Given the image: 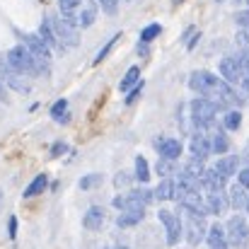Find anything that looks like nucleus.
Instances as JSON below:
<instances>
[{
    "instance_id": "f257e3e1",
    "label": "nucleus",
    "mask_w": 249,
    "mask_h": 249,
    "mask_svg": "<svg viewBox=\"0 0 249 249\" xmlns=\"http://www.w3.org/2000/svg\"><path fill=\"white\" fill-rule=\"evenodd\" d=\"M58 7L63 19H68L75 29H85L97 19V7L89 0H58Z\"/></svg>"
},
{
    "instance_id": "f03ea898",
    "label": "nucleus",
    "mask_w": 249,
    "mask_h": 249,
    "mask_svg": "<svg viewBox=\"0 0 249 249\" xmlns=\"http://www.w3.org/2000/svg\"><path fill=\"white\" fill-rule=\"evenodd\" d=\"M44 22L49 24V29H51L53 39H56V46L73 49V46H78V44H80L78 29H75L68 19H63V17H46Z\"/></svg>"
},
{
    "instance_id": "7ed1b4c3",
    "label": "nucleus",
    "mask_w": 249,
    "mask_h": 249,
    "mask_svg": "<svg viewBox=\"0 0 249 249\" xmlns=\"http://www.w3.org/2000/svg\"><path fill=\"white\" fill-rule=\"evenodd\" d=\"M22 46L29 51V56H32V61L36 66V75H46L49 66H51V49L39 39V34H27Z\"/></svg>"
},
{
    "instance_id": "20e7f679",
    "label": "nucleus",
    "mask_w": 249,
    "mask_h": 249,
    "mask_svg": "<svg viewBox=\"0 0 249 249\" xmlns=\"http://www.w3.org/2000/svg\"><path fill=\"white\" fill-rule=\"evenodd\" d=\"M189 111H191V121L203 131V128H211L215 124V116L220 111V107L213 102V99H206V97H198L189 104Z\"/></svg>"
},
{
    "instance_id": "39448f33",
    "label": "nucleus",
    "mask_w": 249,
    "mask_h": 249,
    "mask_svg": "<svg viewBox=\"0 0 249 249\" xmlns=\"http://www.w3.org/2000/svg\"><path fill=\"white\" fill-rule=\"evenodd\" d=\"M223 85H225L223 78H215L208 71H194L191 78H189V87L194 92H198L201 97H206V99H215L220 94V87Z\"/></svg>"
},
{
    "instance_id": "423d86ee",
    "label": "nucleus",
    "mask_w": 249,
    "mask_h": 249,
    "mask_svg": "<svg viewBox=\"0 0 249 249\" xmlns=\"http://www.w3.org/2000/svg\"><path fill=\"white\" fill-rule=\"evenodd\" d=\"M155 198V191H148V189H133V191H126L121 196H116L111 203L114 208L119 211H145V206H150Z\"/></svg>"
},
{
    "instance_id": "0eeeda50",
    "label": "nucleus",
    "mask_w": 249,
    "mask_h": 249,
    "mask_svg": "<svg viewBox=\"0 0 249 249\" xmlns=\"http://www.w3.org/2000/svg\"><path fill=\"white\" fill-rule=\"evenodd\" d=\"M225 235H228V245H232L235 249L249 247V223L242 215H232V218L228 220Z\"/></svg>"
},
{
    "instance_id": "6e6552de",
    "label": "nucleus",
    "mask_w": 249,
    "mask_h": 249,
    "mask_svg": "<svg viewBox=\"0 0 249 249\" xmlns=\"http://www.w3.org/2000/svg\"><path fill=\"white\" fill-rule=\"evenodd\" d=\"M7 66L19 75H36V66L24 46H12L7 51Z\"/></svg>"
},
{
    "instance_id": "1a4fd4ad",
    "label": "nucleus",
    "mask_w": 249,
    "mask_h": 249,
    "mask_svg": "<svg viewBox=\"0 0 249 249\" xmlns=\"http://www.w3.org/2000/svg\"><path fill=\"white\" fill-rule=\"evenodd\" d=\"M206 232H208L206 218L186 211V225H184V237H186V242H189L191 247H196V245H201V242L206 240Z\"/></svg>"
},
{
    "instance_id": "9d476101",
    "label": "nucleus",
    "mask_w": 249,
    "mask_h": 249,
    "mask_svg": "<svg viewBox=\"0 0 249 249\" xmlns=\"http://www.w3.org/2000/svg\"><path fill=\"white\" fill-rule=\"evenodd\" d=\"M160 220H162V225H165V230H167V245L174 247V245L181 240V232H184L181 218H179L177 213H172V211L162 208V211H160Z\"/></svg>"
},
{
    "instance_id": "9b49d317",
    "label": "nucleus",
    "mask_w": 249,
    "mask_h": 249,
    "mask_svg": "<svg viewBox=\"0 0 249 249\" xmlns=\"http://www.w3.org/2000/svg\"><path fill=\"white\" fill-rule=\"evenodd\" d=\"M225 184L228 179L223 174H218V169H206L201 177H198V186L206 191V194H213V191H225Z\"/></svg>"
},
{
    "instance_id": "f8f14e48",
    "label": "nucleus",
    "mask_w": 249,
    "mask_h": 249,
    "mask_svg": "<svg viewBox=\"0 0 249 249\" xmlns=\"http://www.w3.org/2000/svg\"><path fill=\"white\" fill-rule=\"evenodd\" d=\"M189 150H191V158L206 160V158L211 155V136H206L203 131H196V133L189 138Z\"/></svg>"
},
{
    "instance_id": "ddd939ff",
    "label": "nucleus",
    "mask_w": 249,
    "mask_h": 249,
    "mask_svg": "<svg viewBox=\"0 0 249 249\" xmlns=\"http://www.w3.org/2000/svg\"><path fill=\"white\" fill-rule=\"evenodd\" d=\"M0 83L5 85V87H12V89H17V92H29V83L19 75V73H15L7 63H0Z\"/></svg>"
},
{
    "instance_id": "4468645a",
    "label": "nucleus",
    "mask_w": 249,
    "mask_h": 249,
    "mask_svg": "<svg viewBox=\"0 0 249 249\" xmlns=\"http://www.w3.org/2000/svg\"><path fill=\"white\" fill-rule=\"evenodd\" d=\"M220 75H223V80L228 85H235V83H242L245 71H242L240 63L235 61V56H228V58L220 61Z\"/></svg>"
},
{
    "instance_id": "2eb2a0df",
    "label": "nucleus",
    "mask_w": 249,
    "mask_h": 249,
    "mask_svg": "<svg viewBox=\"0 0 249 249\" xmlns=\"http://www.w3.org/2000/svg\"><path fill=\"white\" fill-rule=\"evenodd\" d=\"M203 203H206V211H208V215H223L225 211H228V194L225 191H213V194H206V198H203Z\"/></svg>"
},
{
    "instance_id": "dca6fc26",
    "label": "nucleus",
    "mask_w": 249,
    "mask_h": 249,
    "mask_svg": "<svg viewBox=\"0 0 249 249\" xmlns=\"http://www.w3.org/2000/svg\"><path fill=\"white\" fill-rule=\"evenodd\" d=\"M104 223H107V211L102 206H92L83 218V225L87 230H92V232H99L104 228Z\"/></svg>"
},
{
    "instance_id": "f3484780",
    "label": "nucleus",
    "mask_w": 249,
    "mask_h": 249,
    "mask_svg": "<svg viewBox=\"0 0 249 249\" xmlns=\"http://www.w3.org/2000/svg\"><path fill=\"white\" fill-rule=\"evenodd\" d=\"M206 242H208V249H230L223 225H211V230L206 232Z\"/></svg>"
},
{
    "instance_id": "a211bd4d",
    "label": "nucleus",
    "mask_w": 249,
    "mask_h": 249,
    "mask_svg": "<svg viewBox=\"0 0 249 249\" xmlns=\"http://www.w3.org/2000/svg\"><path fill=\"white\" fill-rule=\"evenodd\" d=\"M158 150H160V158L174 162V160L181 155V143H179L177 138H160V141H158Z\"/></svg>"
},
{
    "instance_id": "6ab92c4d",
    "label": "nucleus",
    "mask_w": 249,
    "mask_h": 249,
    "mask_svg": "<svg viewBox=\"0 0 249 249\" xmlns=\"http://www.w3.org/2000/svg\"><path fill=\"white\" fill-rule=\"evenodd\" d=\"M247 189L242 186V184H232L230 186V191H228V203L232 206V208H245L247 206Z\"/></svg>"
},
{
    "instance_id": "aec40b11",
    "label": "nucleus",
    "mask_w": 249,
    "mask_h": 249,
    "mask_svg": "<svg viewBox=\"0 0 249 249\" xmlns=\"http://www.w3.org/2000/svg\"><path fill=\"white\" fill-rule=\"evenodd\" d=\"M237 158L235 155H225V158H220L218 160V165H215V169H218V174H223L225 179H230L232 174H237Z\"/></svg>"
},
{
    "instance_id": "412c9836",
    "label": "nucleus",
    "mask_w": 249,
    "mask_h": 249,
    "mask_svg": "<svg viewBox=\"0 0 249 249\" xmlns=\"http://www.w3.org/2000/svg\"><path fill=\"white\" fill-rule=\"evenodd\" d=\"M46 186H49V177H46V174H36V177L32 179V184L24 189V198H32V196L44 194V191H46Z\"/></svg>"
},
{
    "instance_id": "4be33fe9",
    "label": "nucleus",
    "mask_w": 249,
    "mask_h": 249,
    "mask_svg": "<svg viewBox=\"0 0 249 249\" xmlns=\"http://www.w3.org/2000/svg\"><path fill=\"white\" fill-rule=\"evenodd\" d=\"M143 218H145V211H124V213L116 218V225H119V228H133V225H138Z\"/></svg>"
},
{
    "instance_id": "5701e85b",
    "label": "nucleus",
    "mask_w": 249,
    "mask_h": 249,
    "mask_svg": "<svg viewBox=\"0 0 249 249\" xmlns=\"http://www.w3.org/2000/svg\"><path fill=\"white\" fill-rule=\"evenodd\" d=\"M155 198H158V201H172V198H174V177H167V179H162V181L158 184Z\"/></svg>"
},
{
    "instance_id": "b1692460",
    "label": "nucleus",
    "mask_w": 249,
    "mask_h": 249,
    "mask_svg": "<svg viewBox=\"0 0 249 249\" xmlns=\"http://www.w3.org/2000/svg\"><path fill=\"white\" fill-rule=\"evenodd\" d=\"M138 83H141V68H138V66H131V68L126 71L124 80L119 83V89H121V92H128L133 85H138Z\"/></svg>"
},
{
    "instance_id": "393cba45",
    "label": "nucleus",
    "mask_w": 249,
    "mask_h": 249,
    "mask_svg": "<svg viewBox=\"0 0 249 249\" xmlns=\"http://www.w3.org/2000/svg\"><path fill=\"white\" fill-rule=\"evenodd\" d=\"M228 138H225V133L223 131H215L213 136H211V153H218V155H225L228 153Z\"/></svg>"
},
{
    "instance_id": "a878e982",
    "label": "nucleus",
    "mask_w": 249,
    "mask_h": 249,
    "mask_svg": "<svg viewBox=\"0 0 249 249\" xmlns=\"http://www.w3.org/2000/svg\"><path fill=\"white\" fill-rule=\"evenodd\" d=\"M133 177H136L141 184L150 181V167H148V160H145L143 155H138V158H136V172H133Z\"/></svg>"
},
{
    "instance_id": "bb28decb",
    "label": "nucleus",
    "mask_w": 249,
    "mask_h": 249,
    "mask_svg": "<svg viewBox=\"0 0 249 249\" xmlns=\"http://www.w3.org/2000/svg\"><path fill=\"white\" fill-rule=\"evenodd\" d=\"M51 116H53V121H61V124H66L68 121V102L66 99H58L53 107H51Z\"/></svg>"
},
{
    "instance_id": "cd10ccee",
    "label": "nucleus",
    "mask_w": 249,
    "mask_h": 249,
    "mask_svg": "<svg viewBox=\"0 0 249 249\" xmlns=\"http://www.w3.org/2000/svg\"><path fill=\"white\" fill-rule=\"evenodd\" d=\"M186 177H191V179H198L203 172H206V167H203V160H196V158H191L189 162H186V167L181 169Z\"/></svg>"
},
{
    "instance_id": "c85d7f7f",
    "label": "nucleus",
    "mask_w": 249,
    "mask_h": 249,
    "mask_svg": "<svg viewBox=\"0 0 249 249\" xmlns=\"http://www.w3.org/2000/svg\"><path fill=\"white\" fill-rule=\"evenodd\" d=\"M240 124H242V114L240 111H225V119H223V126L228 128V131H235V128H240Z\"/></svg>"
},
{
    "instance_id": "c756f323",
    "label": "nucleus",
    "mask_w": 249,
    "mask_h": 249,
    "mask_svg": "<svg viewBox=\"0 0 249 249\" xmlns=\"http://www.w3.org/2000/svg\"><path fill=\"white\" fill-rule=\"evenodd\" d=\"M160 32H162V27H160V24H148V27L141 32V41H143V44H150L153 39H158V36H160Z\"/></svg>"
},
{
    "instance_id": "7c9ffc66",
    "label": "nucleus",
    "mask_w": 249,
    "mask_h": 249,
    "mask_svg": "<svg viewBox=\"0 0 249 249\" xmlns=\"http://www.w3.org/2000/svg\"><path fill=\"white\" fill-rule=\"evenodd\" d=\"M155 172H158L162 179H167V177L174 174V162H172V160H165V158H160L158 165H155Z\"/></svg>"
},
{
    "instance_id": "2f4dec72",
    "label": "nucleus",
    "mask_w": 249,
    "mask_h": 249,
    "mask_svg": "<svg viewBox=\"0 0 249 249\" xmlns=\"http://www.w3.org/2000/svg\"><path fill=\"white\" fill-rule=\"evenodd\" d=\"M119 39H121V34H114V36H111V39H109V41H107V44L102 46V51H99V53L94 56V63H99V61H104V58H107V53H109V51L114 49V44H116Z\"/></svg>"
},
{
    "instance_id": "473e14b6",
    "label": "nucleus",
    "mask_w": 249,
    "mask_h": 249,
    "mask_svg": "<svg viewBox=\"0 0 249 249\" xmlns=\"http://www.w3.org/2000/svg\"><path fill=\"white\" fill-rule=\"evenodd\" d=\"M104 181V177L102 174H87L80 179V189H92V186H99Z\"/></svg>"
},
{
    "instance_id": "72a5a7b5",
    "label": "nucleus",
    "mask_w": 249,
    "mask_h": 249,
    "mask_svg": "<svg viewBox=\"0 0 249 249\" xmlns=\"http://www.w3.org/2000/svg\"><path fill=\"white\" fill-rule=\"evenodd\" d=\"M235 61H237V63H240V68L247 73V71H249V46H245V49H242V51L235 56Z\"/></svg>"
},
{
    "instance_id": "f704fd0d",
    "label": "nucleus",
    "mask_w": 249,
    "mask_h": 249,
    "mask_svg": "<svg viewBox=\"0 0 249 249\" xmlns=\"http://www.w3.org/2000/svg\"><path fill=\"white\" fill-rule=\"evenodd\" d=\"M97 2L102 5V10H104L107 15H114L116 7H119V0H97Z\"/></svg>"
},
{
    "instance_id": "c9c22d12",
    "label": "nucleus",
    "mask_w": 249,
    "mask_h": 249,
    "mask_svg": "<svg viewBox=\"0 0 249 249\" xmlns=\"http://www.w3.org/2000/svg\"><path fill=\"white\" fill-rule=\"evenodd\" d=\"M237 184H242L245 189H249V167L240 169V174H237Z\"/></svg>"
},
{
    "instance_id": "e433bc0d",
    "label": "nucleus",
    "mask_w": 249,
    "mask_h": 249,
    "mask_svg": "<svg viewBox=\"0 0 249 249\" xmlns=\"http://www.w3.org/2000/svg\"><path fill=\"white\" fill-rule=\"evenodd\" d=\"M235 19H237V24H240V27H245V29H247V27H249V10L240 12V15H237Z\"/></svg>"
},
{
    "instance_id": "4c0bfd02",
    "label": "nucleus",
    "mask_w": 249,
    "mask_h": 249,
    "mask_svg": "<svg viewBox=\"0 0 249 249\" xmlns=\"http://www.w3.org/2000/svg\"><path fill=\"white\" fill-rule=\"evenodd\" d=\"M7 230H10L7 235H10V237L15 240V237H17V218H15V215L10 218V223H7Z\"/></svg>"
},
{
    "instance_id": "58836bf2",
    "label": "nucleus",
    "mask_w": 249,
    "mask_h": 249,
    "mask_svg": "<svg viewBox=\"0 0 249 249\" xmlns=\"http://www.w3.org/2000/svg\"><path fill=\"white\" fill-rule=\"evenodd\" d=\"M141 89H143V83H138V85H136V89H131V92H128V97H126V102L131 104V102H133V99H136V97L141 94Z\"/></svg>"
},
{
    "instance_id": "ea45409f",
    "label": "nucleus",
    "mask_w": 249,
    "mask_h": 249,
    "mask_svg": "<svg viewBox=\"0 0 249 249\" xmlns=\"http://www.w3.org/2000/svg\"><path fill=\"white\" fill-rule=\"evenodd\" d=\"M66 150H68V148H66L63 143H56V145L51 148V155H61V153H66Z\"/></svg>"
},
{
    "instance_id": "a19ab883",
    "label": "nucleus",
    "mask_w": 249,
    "mask_h": 249,
    "mask_svg": "<svg viewBox=\"0 0 249 249\" xmlns=\"http://www.w3.org/2000/svg\"><path fill=\"white\" fill-rule=\"evenodd\" d=\"M0 102H2V104H7V102H10V99H7V87H5L2 83H0Z\"/></svg>"
},
{
    "instance_id": "79ce46f5",
    "label": "nucleus",
    "mask_w": 249,
    "mask_h": 249,
    "mask_svg": "<svg viewBox=\"0 0 249 249\" xmlns=\"http://www.w3.org/2000/svg\"><path fill=\"white\" fill-rule=\"evenodd\" d=\"M242 87H245V92H249V71L242 75Z\"/></svg>"
},
{
    "instance_id": "37998d69",
    "label": "nucleus",
    "mask_w": 249,
    "mask_h": 249,
    "mask_svg": "<svg viewBox=\"0 0 249 249\" xmlns=\"http://www.w3.org/2000/svg\"><path fill=\"white\" fill-rule=\"evenodd\" d=\"M242 155H245L242 160H245V162H247V167H249V148H247V150H245V153H242Z\"/></svg>"
},
{
    "instance_id": "c03bdc74",
    "label": "nucleus",
    "mask_w": 249,
    "mask_h": 249,
    "mask_svg": "<svg viewBox=\"0 0 249 249\" xmlns=\"http://www.w3.org/2000/svg\"><path fill=\"white\" fill-rule=\"evenodd\" d=\"M111 249H128V247H124V245H116V247H111Z\"/></svg>"
},
{
    "instance_id": "a18cd8bd",
    "label": "nucleus",
    "mask_w": 249,
    "mask_h": 249,
    "mask_svg": "<svg viewBox=\"0 0 249 249\" xmlns=\"http://www.w3.org/2000/svg\"><path fill=\"white\" fill-rule=\"evenodd\" d=\"M237 2H245V5H247V7H249V0H237Z\"/></svg>"
},
{
    "instance_id": "49530a36",
    "label": "nucleus",
    "mask_w": 249,
    "mask_h": 249,
    "mask_svg": "<svg viewBox=\"0 0 249 249\" xmlns=\"http://www.w3.org/2000/svg\"><path fill=\"white\" fill-rule=\"evenodd\" d=\"M245 208H247V213H249V198H247V206H245Z\"/></svg>"
},
{
    "instance_id": "de8ad7c7",
    "label": "nucleus",
    "mask_w": 249,
    "mask_h": 249,
    "mask_svg": "<svg viewBox=\"0 0 249 249\" xmlns=\"http://www.w3.org/2000/svg\"><path fill=\"white\" fill-rule=\"evenodd\" d=\"M0 203H2V191H0Z\"/></svg>"
}]
</instances>
